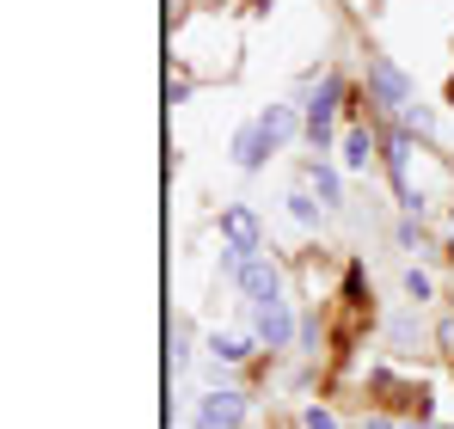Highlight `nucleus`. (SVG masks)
<instances>
[{
  "mask_svg": "<svg viewBox=\"0 0 454 429\" xmlns=\"http://www.w3.org/2000/svg\"><path fill=\"white\" fill-rule=\"evenodd\" d=\"M405 294H411V300H430V277H424V270H418V264H411V270H405Z\"/></svg>",
  "mask_w": 454,
  "mask_h": 429,
  "instance_id": "dca6fc26",
  "label": "nucleus"
},
{
  "mask_svg": "<svg viewBox=\"0 0 454 429\" xmlns=\"http://www.w3.org/2000/svg\"><path fill=\"white\" fill-rule=\"evenodd\" d=\"M301 429H344V424H338L325 405H307V411H301Z\"/></svg>",
  "mask_w": 454,
  "mask_h": 429,
  "instance_id": "2eb2a0df",
  "label": "nucleus"
},
{
  "mask_svg": "<svg viewBox=\"0 0 454 429\" xmlns=\"http://www.w3.org/2000/svg\"><path fill=\"white\" fill-rule=\"evenodd\" d=\"M252 350H258V344H252L246 332H215V338H209V356L222 362V368H233V362H246Z\"/></svg>",
  "mask_w": 454,
  "mask_h": 429,
  "instance_id": "9b49d317",
  "label": "nucleus"
},
{
  "mask_svg": "<svg viewBox=\"0 0 454 429\" xmlns=\"http://www.w3.org/2000/svg\"><path fill=\"white\" fill-rule=\"evenodd\" d=\"M289 214H295V221H301V227H319V214H325V203H319V197H313V191H289Z\"/></svg>",
  "mask_w": 454,
  "mask_h": 429,
  "instance_id": "ddd939ff",
  "label": "nucleus"
},
{
  "mask_svg": "<svg viewBox=\"0 0 454 429\" xmlns=\"http://www.w3.org/2000/svg\"><path fill=\"white\" fill-rule=\"evenodd\" d=\"M270 153H277V142L264 136V123H258V117H252V123H246V129L233 136V166H239V172H258V166H264Z\"/></svg>",
  "mask_w": 454,
  "mask_h": 429,
  "instance_id": "0eeeda50",
  "label": "nucleus"
},
{
  "mask_svg": "<svg viewBox=\"0 0 454 429\" xmlns=\"http://www.w3.org/2000/svg\"><path fill=\"white\" fill-rule=\"evenodd\" d=\"M277 300H283V264L258 252V258L239 270V307H246V313H264V307H277Z\"/></svg>",
  "mask_w": 454,
  "mask_h": 429,
  "instance_id": "f257e3e1",
  "label": "nucleus"
},
{
  "mask_svg": "<svg viewBox=\"0 0 454 429\" xmlns=\"http://www.w3.org/2000/svg\"><path fill=\"white\" fill-rule=\"evenodd\" d=\"M399 129H405V136H430V129H436V111H430V105H411V111L399 117Z\"/></svg>",
  "mask_w": 454,
  "mask_h": 429,
  "instance_id": "4468645a",
  "label": "nucleus"
},
{
  "mask_svg": "<svg viewBox=\"0 0 454 429\" xmlns=\"http://www.w3.org/2000/svg\"><path fill=\"white\" fill-rule=\"evenodd\" d=\"M191 344H197V325H191L184 313H172V319H166V374H172V380H178V374L191 368V356H197Z\"/></svg>",
  "mask_w": 454,
  "mask_h": 429,
  "instance_id": "423d86ee",
  "label": "nucleus"
},
{
  "mask_svg": "<svg viewBox=\"0 0 454 429\" xmlns=\"http://www.w3.org/2000/svg\"><path fill=\"white\" fill-rule=\"evenodd\" d=\"M375 136H369V129H363V123H356V129H350V136H344V172H369V166H375Z\"/></svg>",
  "mask_w": 454,
  "mask_h": 429,
  "instance_id": "9d476101",
  "label": "nucleus"
},
{
  "mask_svg": "<svg viewBox=\"0 0 454 429\" xmlns=\"http://www.w3.org/2000/svg\"><path fill=\"white\" fill-rule=\"evenodd\" d=\"M436 344H442V350L454 356V319H442V325H436Z\"/></svg>",
  "mask_w": 454,
  "mask_h": 429,
  "instance_id": "a211bd4d",
  "label": "nucleus"
},
{
  "mask_svg": "<svg viewBox=\"0 0 454 429\" xmlns=\"http://www.w3.org/2000/svg\"><path fill=\"white\" fill-rule=\"evenodd\" d=\"M258 123H264V136H270L277 147H283L289 136H295V129H301V117H295V105H270V111H264Z\"/></svg>",
  "mask_w": 454,
  "mask_h": 429,
  "instance_id": "f8f14e48",
  "label": "nucleus"
},
{
  "mask_svg": "<svg viewBox=\"0 0 454 429\" xmlns=\"http://www.w3.org/2000/svg\"><path fill=\"white\" fill-rule=\"evenodd\" d=\"M405 429H449V424H405Z\"/></svg>",
  "mask_w": 454,
  "mask_h": 429,
  "instance_id": "6ab92c4d",
  "label": "nucleus"
},
{
  "mask_svg": "<svg viewBox=\"0 0 454 429\" xmlns=\"http://www.w3.org/2000/svg\"><path fill=\"white\" fill-rule=\"evenodd\" d=\"M369 92H375L380 111H393V117H405V111L418 105V86H411L405 74L393 68L387 56H369Z\"/></svg>",
  "mask_w": 454,
  "mask_h": 429,
  "instance_id": "7ed1b4c3",
  "label": "nucleus"
},
{
  "mask_svg": "<svg viewBox=\"0 0 454 429\" xmlns=\"http://www.w3.org/2000/svg\"><path fill=\"white\" fill-rule=\"evenodd\" d=\"M449 98H454V80H449Z\"/></svg>",
  "mask_w": 454,
  "mask_h": 429,
  "instance_id": "aec40b11",
  "label": "nucleus"
},
{
  "mask_svg": "<svg viewBox=\"0 0 454 429\" xmlns=\"http://www.w3.org/2000/svg\"><path fill=\"white\" fill-rule=\"evenodd\" d=\"M301 184L325 203V209H338V203H344V178H338V166H325V160H307V166H301Z\"/></svg>",
  "mask_w": 454,
  "mask_h": 429,
  "instance_id": "1a4fd4ad",
  "label": "nucleus"
},
{
  "mask_svg": "<svg viewBox=\"0 0 454 429\" xmlns=\"http://www.w3.org/2000/svg\"><path fill=\"white\" fill-rule=\"evenodd\" d=\"M338 98H344V80H338V74H325V80H319V92L301 105V136L319 147V153L332 147V117H338Z\"/></svg>",
  "mask_w": 454,
  "mask_h": 429,
  "instance_id": "f03ea898",
  "label": "nucleus"
},
{
  "mask_svg": "<svg viewBox=\"0 0 454 429\" xmlns=\"http://www.w3.org/2000/svg\"><path fill=\"white\" fill-rule=\"evenodd\" d=\"M252 332H258V344H270V350H289V338H295V319H289V307L277 300V307L252 313Z\"/></svg>",
  "mask_w": 454,
  "mask_h": 429,
  "instance_id": "6e6552de",
  "label": "nucleus"
},
{
  "mask_svg": "<svg viewBox=\"0 0 454 429\" xmlns=\"http://www.w3.org/2000/svg\"><path fill=\"white\" fill-rule=\"evenodd\" d=\"M166 98H172V105H184V98H191V80H184V74H172V80H166Z\"/></svg>",
  "mask_w": 454,
  "mask_h": 429,
  "instance_id": "f3484780",
  "label": "nucleus"
},
{
  "mask_svg": "<svg viewBox=\"0 0 454 429\" xmlns=\"http://www.w3.org/2000/svg\"><path fill=\"white\" fill-rule=\"evenodd\" d=\"M191 429H246V393H233V386L203 393V399H197V424Z\"/></svg>",
  "mask_w": 454,
  "mask_h": 429,
  "instance_id": "20e7f679",
  "label": "nucleus"
},
{
  "mask_svg": "<svg viewBox=\"0 0 454 429\" xmlns=\"http://www.w3.org/2000/svg\"><path fill=\"white\" fill-rule=\"evenodd\" d=\"M222 239L233 246V252H246V258H258V252H264V227H258V214L246 209V203L222 209Z\"/></svg>",
  "mask_w": 454,
  "mask_h": 429,
  "instance_id": "39448f33",
  "label": "nucleus"
}]
</instances>
